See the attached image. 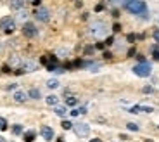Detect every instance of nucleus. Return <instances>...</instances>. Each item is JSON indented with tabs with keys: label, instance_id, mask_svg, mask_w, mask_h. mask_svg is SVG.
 <instances>
[{
	"label": "nucleus",
	"instance_id": "obj_1",
	"mask_svg": "<svg viewBox=\"0 0 159 142\" xmlns=\"http://www.w3.org/2000/svg\"><path fill=\"white\" fill-rule=\"evenodd\" d=\"M123 7L133 16H139L142 19H149V7L143 0H125Z\"/></svg>",
	"mask_w": 159,
	"mask_h": 142
},
{
	"label": "nucleus",
	"instance_id": "obj_2",
	"mask_svg": "<svg viewBox=\"0 0 159 142\" xmlns=\"http://www.w3.org/2000/svg\"><path fill=\"white\" fill-rule=\"evenodd\" d=\"M88 33H90V36L100 40V38H104V36H107V33H109V24L106 23V21H102V19L92 21V23L88 24Z\"/></svg>",
	"mask_w": 159,
	"mask_h": 142
},
{
	"label": "nucleus",
	"instance_id": "obj_3",
	"mask_svg": "<svg viewBox=\"0 0 159 142\" xmlns=\"http://www.w3.org/2000/svg\"><path fill=\"white\" fill-rule=\"evenodd\" d=\"M131 71H133V75L140 76V78H149V76L152 75V66L145 61V63L135 64V66L131 68Z\"/></svg>",
	"mask_w": 159,
	"mask_h": 142
},
{
	"label": "nucleus",
	"instance_id": "obj_4",
	"mask_svg": "<svg viewBox=\"0 0 159 142\" xmlns=\"http://www.w3.org/2000/svg\"><path fill=\"white\" fill-rule=\"evenodd\" d=\"M0 31H4L5 35L14 33V31H16V19H14L12 16L0 17Z\"/></svg>",
	"mask_w": 159,
	"mask_h": 142
},
{
	"label": "nucleus",
	"instance_id": "obj_5",
	"mask_svg": "<svg viewBox=\"0 0 159 142\" xmlns=\"http://www.w3.org/2000/svg\"><path fill=\"white\" fill-rule=\"evenodd\" d=\"M40 63L47 68V71H54L59 66V57H57L56 54H45V55H42Z\"/></svg>",
	"mask_w": 159,
	"mask_h": 142
},
{
	"label": "nucleus",
	"instance_id": "obj_6",
	"mask_svg": "<svg viewBox=\"0 0 159 142\" xmlns=\"http://www.w3.org/2000/svg\"><path fill=\"white\" fill-rule=\"evenodd\" d=\"M36 69H38V63L33 59H26V61H23L21 68H17L14 73L16 75H24V73H31V71H36Z\"/></svg>",
	"mask_w": 159,
	"mask_h": 142
},
{
	"label": "nucleus",
	"instance_id": "obj_7",
	"mask_svg": "<svg viewBox=\"0 0 159 142\" xmlns=\"http://www.w3.org/2000/svg\"><path fill=\"white\" fill-rule=\"evenodd\" d=\"M33 16H35V19L40 21V23H48V19H50V11H48L47 7H43V5H38V7L33 11Z\"/></svg>",
	"mask_w": 159,
	"mask_h": 142
},
{
	"label": "nucleus",
	"instance_id": "obj_8",
	"mask_svg": "<svg viewBox=\"0 0 159 142\" xmlns=\"http://www.w3.org/2000/svg\"><path fill=\"white\" fill-rule=\"evenodd\" d=\"M21 31H23V35L26 36V38H30V40H33V38H36V36H38V28H36L33 23H28V21L23 24Z\"/></svg>",
	"mask_w": 159,
	"mask_h": 142
},
{
	"label": "nucleus",
	"instance_id": "obj_9",
	"mask_svg": "<svg viewBox=\"0 0 159 142\" xmlns=\"http://www.w3.org/2000/svg\"><path fill=\"white\" fill-rule=\"evenodd\" d=\"M73 132H75L80 139H85L90 134V125H88V123H75V125H73Z\"/></svg>",
	"mask_w": 159,
	"mask_h": 142
},
{
	"label": "nucleus",
	"instance_id": "obj_10",
	"mask_svg": "<svg viewBox=\"0 0 159 142\" xmlns=\"http://www.w3.org/2000/svg\"><path fill=\"white\" fill-rule=\"evenodd\" d=\"M40 134H42V139H45L47 142H50L52 139H54V128H52V126H48V125H42Z\"/></svg>",
	"mask_w": 159,
	"mask_h": 142
},
{
	"label": "nucleus",
	"instance_id": "obj_11",
	"mask_svg": "<svg viewBox=\"0 0 159 142\" xmlns=\"http://www.w3.org/2000/svg\"><path fill=\"white\" fill-rule=\"evenodd\" d=\"M12 101L17 104H23L28 101V92H23V90H14V94H12Z\"/></svg>",
	"mask_w": 159,
	"mask_h": 142
},
{
	"label": "nucleus",
	"instance_id": "obj_12",
	"mask_svg": "<svg viewBox=\"0 0 159 142\" xmlns=\"http://www.w3.org/2000/svg\"><path fill=\"white\" fill-rule=\"evenodd\" d=\"M154 107L151 106H133L128 109V113H133V115H139V113H152Z\"/></svg>",
	"mask_w": 159,
	"mask_h": 142
},
{
	"label": "nucleus",
	"instance_id": "obj_13",
	"mask_svg": "<svg viewBox=\"0 0 159 142\" xmlns=\"http://www.w3.org/2000/svg\"><path fill=\"white\" fill-rule=\"evenodd\" d=\"M7 64L11 68H14V69H17V68H21V64H23V59H21L19 55L14 54V55H11V57H9V63Z\"/></svg>",
	"mask_w": 159,
	"mask_h": 142
},
{
	"label": "nucleus",
	"instance_id": "obj_14",
	"mask_svg": "<svg viewBox=\"0 0 159 142\" xmlns=\"http://www.w3.org/2000/svg\"><path fill=\"white\" fill-rule=\"evenodd\" d=\"M24 4H26V0H9L11 11H21V9H24Z\"/></svg>",
	"mask_w": 159,
	"mask_h": 142
},
{
	"label": "nucleus",
	"instance_id": "obj_15",
	"mask_svg": "<svg viewBox=\"0 0 159 142\" xmlns=\"http://www.w3.org/2000/svg\"><path fill=\"white\" fill-rule=\"evenodd\" d=\"M54 113H56L59 118H64V116L68 115V107H66V106H61V104H57V106H54Z\"/></svg>",
	"mask_w": 159,
	"mask_h": 142
},
{
	"label": "nucleus",
	"instance_id": "obj_16",
	"mask_svg": "<svg viewBox=\"0 0 159 142\" xmlns=\"http://www.w3.org/2000/svg\"><path fill=\"white\" fill-rule=\"evenodd\" d=\"M36 139V132L35 130H26L23 132V140L24 142H33Z\"/></svg>",
	"mask_w": 159,
	"mask_h": 142
},
{
	"label": "nucleus",
	"instance_id": "obj_17",
	"mask_svg": "<svg viewBox=\"0 0 159 142\" xmlns=\"http://www.w3.org/2000/svg\"><path fill=\"white\" fill-rule=\"evenodd\" d=\"M45 102H47L48 106H57V104H59V95H56V94L47 95V97H45Z\"/></svg>",
	"mask_w": 159,
	"mask_h": 142
},
{
	"label": "nucleus",
	"instance_id": "obj_18",
	"mask_svg": "<svg viewBox=\"0 0 159 142\" xmlns=\"http://www.w3.org/2000/svg\"><path fill=\"white\" fill-rule=\"evenodd\" d=\"M28 99H33V101L42 99V92H40L38 88H30V90H28Z\"/></svg>",
	"mask_w": 159,
	"mask_h": 142
},
{
	"label": "nucleus",
	"instance_id": "obj_19",
	"mask_svg": "<svg viewBox=\"0 0 159 142\" xmlns=\"http://www.w3.org/2000/svg\"><path fill=\"white\" fill-rule=\"evenodd\" d=\"M28 16H30L28 12L24 11V9H21V11H17V16L14 17V19H16V23H17V21H23V23H26V19H28Z\"/></svg>",
	"mask_w": 159,
	"mask_h": 142
},
{
	"label": "nucleus",
	"instance_id": "obj_20",
	"mask_svg": "<svg viewBox=\"0 0 159 142\" xmlns=\"http://www.w3.org/2000/svg\"><path fill=\"white\" fill-rule=\"evenodd\" d=\"M11 132H12V135H23L24 128H23V125H19V123H16L14 126H11Z\"/></svg>",
	"mask_w": 159,
	"mask_h": 142
},
{
	"label": "nucleus",
	"instance_id": "obj_21",
	"mask_svg": "<svg viewBox=\"0 0 159 142\" xmlns=\"http://www.w3.org/2000/svg\"><path fill=\"white\" fill-rule=\"evenodd\" d=\"M151 54H152V59L159 61V44H154L151 47Z\"/></svg>",
	"mask_w": 159,
	"mask_h": 142
},
{
	"label": "nucleus",
	"instance_id": "obj_22",
	"mask_svg": "<svg viewBox=\"0 0 159 142\" xmlns=\"http://www.w3.org/2000/svg\"><path fill=\"white\" fill-rule=\"evenodd\" d=\"M59 85H61V83H59V80H57V78H50L47 82V87L48 88H59Z\"/></svg>",
	"mask_w": 159,
	"mask_h": 142
},
{
	"label": "nucleus",
	"instance_id": "obj_23",
	"mask_svg": "<svg viewBox=\"0 0 159 142\" xmlns=\"http://www.w3.org/2000/svg\"><path fill=\"white\" fill-rule=\"evenodd\" d=\"M9 128V121L4 118V116H0V132H5Z\"/></svg>",
	"mask_w": 159,
	"mask_h": 142
},
{
	"label": "nucleus",
	"instance_id": "obj_24",
	"mask_svg": "<svg viewBox=\"0 0 159 142\" xmlns=\"http://www.w3.org/2000/svg\"><path fill=\"white\" fill-rule=\"evenodd\" d=\"M126 128H128L130 132H139V130H140V126L137 125V123H131V121L126 123Z\"/></svg>",
	"mask_w": 159,
	"mask_h": 142
},
{
	"label": "nucleus",
	"instance_id": "obj_25",
	"mask_svg": "<svg viewBox=\"0 0 159 142\" xmlns=\"http://www.w3.org/2000/svg\"><path fill=\"white\" fill-rule=\"evenodd\" d=\"M76 104H78V99H76V97H73V95H71V97H68V99H66V106L75 107Z\"/></svg>",
	"mask_w": 159,
	"mask_h": 142
},
{
	"label": "nucleus",
	"instance_id": "obj_26",
	"mask_svg": "<svg viewBox=\"0 0 159 142\" xmlns=\"http://www.w3.org/2000/svg\"><path fill=\"white\" fill-rule=\"evenodd\" d=\"M68 54H69L68 49H57V50H56V55H57V57H59V55H61V57H66Z\"/></svg>",
	"mask_w": 159,
	"mask_h": 142
},
{
	"label": "nucleus",
	"instance_id": "obj_27",
	"mask_svg": "<svg viewBox=\"0 0 159 142\" xmlns=\"http://www.w3.org/2000/svg\"><path fill=\"white\" fill-rule=\"evenodd\" d=\"M137 38H142V35H135V33H130V35L126 36V40L130 42V44H133V42H135Z\"/></svg>",
	"mask_w": 159,
	"mask_h": 142
},
{
	"label": "nucleus",
	"instance_id": "obj_28",
	"mask_svg": "<svg viewBox=\"0 0 159 142\" xmlns=\"http://www.w3.org/2000/svg\"><path fill=\"white\" fill-rule=\"evenodd\" d=\"M61 125H62V128H64V130H71V128H73V125H75V123L68 121V120H64V121L61 123Z\"/></svg>",
	"mask_w": 159,
	"mask_h": 142
},
{
	"label": "nucleus",
	"instance_id": "obj_29",
	"mask_svg": "<svg viewBox=\"0 0 159 142\" xmlns=\"http://www.w3.org/2000/svg\"><path fill=\"white\" fill-rule=\"evenodd\" d=\"M152 36H154V40H156V44H159V28H156L154 31H152Z\"/></svg>",
	"mask_w": 159,
	"mask_h": 142
},
{
	"label": "nucleus",
	"instance_id": "obj_30",
	"mask_svg": "<svg viewBox=\"0 0 159 142\" xmlns=\"http://www.w3.org/2000/svg\"><path fill=\"white\" fill-rule=\"evenodd\" d=\"M12 71V68L9 66V64H4V66H2V73H11Z\"/></svg>",
	"mask_w": 159,
	"mask_h": 142
},
{
	"label": "nucleus",
	"instance_id": "obj_31",
	"mask_svg": "<svg viewBox=\"0 0 159 142\" xmlns=\"http://www.w3.org/2000/svg\"><path fill=\"white\" fill-rule=\"evenodd\" d=\"M5 90H17V83H11V85H7Z\"/></svg>",
	"mask_w": 159,
	"mask_h": 142
},
{
	"label": "nucleus",
	"instance_id": "obj_32",
	"mask_svg": "<svg viewBox=\"0 0 159 142\" xmlns=\"http://www.w3.org/2000/svg\"><path fill=\"white\" fill-rule=\"evenodd\" d=\"M154 92V88L151 87V85H147V87H143V94H152Z\"/></svg>",
	"mask_w": 159,
	"mask_h": 142
},
{
	"label": "nucleus",
	"instance_id": "obj_33",
	"mask_svg": "<svg viewBox=\"0 0 159 142\" xmlns=\"http://www.w3.org/2000/svg\"><path fill=\"white\" fill-rule=\"evenodd\" d=\"M69 115H71L73 118H75V116H78V115H80V109H75V107H73V109L69 111Z\"/></svg>",
	"mask_w": 159,
	"mask_h": 142
},
{
	"label": "nucleus",
	"instance_id": "obj_34",
	"mask_svg": "<svg viewBox=\"0 0 159 142\" xmlns=\"http://www.w3.org/2000/svg\"><path fill=\"white\" fill-rule=\"evenodd\" d=\"M26 2H30L31 5H36V7H38L40 4H42V0H26Z\"/></svg>",
	"mask_w": 159,
	"mask_h": 142
},
{
	"label": "nucleus",
	"instance_id": "obj_35",
	"mask_svg": "<svg viewBox=\"0 0 159 142\" xmlns=\"http://www.w3.org/2000/svg\"><path fill=\"white\" fill-rule=\"evenodd\" d=\"M78 109H80V115H87V106H81Z\"/></svg>",
	"mask_w": 159,
	"mask_h": 142
},
{
	"label": "nucleus",
	"instance_id": "obj_36",
	"mask_svg": "<svg viewBox=\"0 0 159 142\" xmlns=\"http://www.w3.org/2000/svg\"><path fill=\"white\" fill-rule=\"evenodd\" d=\"M119 30H121V24H112V31H119Z\"/></svg>",
	"mask_w": 159,
	"mask_h": 142
},
{
	"label": "nucleus",
	"instance_id": "obj_37",
	"mask_svg": "<svg viewBox=\"0 0 159 142\" xmlns=\"http://www.w3.org/2000/svg\"><path fill=\"white\" fill-rule=\"evenodd\" d=\"M114 44V38H112V36H109L107 40H106V45H112Z\"/></svg>",
	"mask_w": 159,
	"mask_h": 142
},
{
	"label": "nucleus",
	"instance_id": "obj_38",
	"mask_svg": "<svg viewBox=\"0 0 159 142\" xmlns=\"http://www.w3.org/2000/svg\"><path fill=\"white\" fill-rule=\"evenodd\" d=\"M104 9V4H99V5H95V12H100Z\"/></svg>",
	"mask_w": 159,
	"mask_h": 142
},
{
	"label": "nucleus",
	"instance_id": "obj_39",
	"mask_svg": "<svg viewBox=\"0 0 159 142\" xmlns=\"http://www.w3.org/2000/svg\"><path fill=\"white\" fill-rule=\"evenodd\" d=\"M109 2H111V4H123V2H125V0H109Z\"/></svg>",
	"mask_w": 159,
	"mask_h": 142
},
{
	"label": "nucleus",
	"instance_id": "obj_40",
	"mask_svg": "<svg viewBox=\"0 0 159 142\" xmlns=\"http://www.w3.org/2000/svg\"><path fill=\"white\" fill-rule=\"evenodd\" d=\"M104 57H106V59H111L112 54H111V52H104Z\"/></svg>",
	"mask_w": 159,
	"mask_h": 142
},
{
	"label": "nucleus",
	"instance_id": "obj_41",
	"mask_svg": "<svg viewBox=\"0 0 159 142\" xmlns=\"http://www.w3.org/2000/svg\"><path fill=\"white\" fill-rule=\"evenodd\" d=\"M133 54H135V49H130L128 50V57H133Z\"/></svg>",
	"mask_w": 159,
	"mask_h": 142
},
{
	"label": "nucleus",
	"instance_id": "obj_42",
	"mask_svg": "<svg viewBox=\"0 0 159 142\" xmlns=\"http://www.w3.org/2000/svg\"><path fill=\"white\" fill-rule=\"evenodd\" d=\"M137 59H139V63H145V57H143V55H140V54H139V57H137Z\"/></svg>",
	"mask_w": 159,
	"mask_h": 142
},
{
	"label": "nucleus",
	"instance_id": "obj_43",
	"mask_svg": "<svg viewBox=\"0 0 159 142\" xmlns=\"http://www.w3.org/2000/svg\"><path fill=\"white\" fill-rule=\"evenodd\" d=\"M92 52H93V49H92V47H87V49H85V54H92Z\"/></svg>",
	"mask_w": 159,
	"mask_h": 142
},
{
	"label": "nucleus",
	"instance_id": "obj_44",
	"mask_svg": "<svg viewBox=\"0 0 159 142\" xmlns=\"http://www.w3.org/2000/svg\"><path fill=\"white\" fill-rule=\"evenodd\" d=\"M95 49H99V50H102V49H104V44H95Z\"/></svg>",
	"mask_w": 159,
	"mask_h": 142
},
{
	"label": "nucleus",
	"instance_id": "obj_45",
	"mask_svg": "<svg viewBox=\"0 0 159 142\" xmlns=\"http://www.w3.org/2000/svg\"><path fill=\"white\" fill-rule=\"evenodd\" d=\"M90 142H102V139H90Z\"/></svg>",
	"mask_w": 159,
	"mask_h": 142
},
{
	"label": "nucleus",
	"instance_id": "obj_46",
	"mask_svg": "<svg viewBox=\"0 0 159 142\" xmlns=\"http://www.w3.org/2000/svg\"><path fill=\"white\" fill-rule=\"evenodd\" d=\"M57 142H66V140H64V137H59V139H57Z\"/></svg>",
	"mask_w": 159,
	"mask_h": 142
},
{
	"label": "nucleus",
	"instance_id": "obj_47",
	"mask_svg": "<svg viewBox=\"0 0 159 142\" xmlns=\"http://www.w3.org/2000/svg\"><path fill=\"white\" fill-rule=\"evenodd\" d=\"M0 142H7V140H5V139L2 137V135H0Z\"/></svg>",
	"mask_w": 159,
	"mask_h": 142
},
{
	"label": "nucleus",
	"instance_id": "obj_48",
	"mask_svg": "<svg viewBox=\"0 0 159 142\" xmlns=\"http://www.w3.org/2000/svg\"><path fill=\"white\" fill-rule=\"evenodd\" d=\"M143 142H152V140H151V139H147V140H143Z\"/></svg>",
	"mask_w": 159,
	"mask_h": 142
},
{
	"label": "nucleus",
	"instance_id": "obj_49",
	"mask_svg": "<svg viewBox=\"0 0 159 142\" xmlns=\"http://www.w3.org/2000/svg\"><path fill=\"white\" fill-rule=\"evenodd\" d=\"M0 73H2V71H0Z\"/></svg>",
	"mask_w": 159,
	"mask_h": 142
},
{
	"label": "nucleus",
	"instance_id": "obj_50",
	"mask_svg": "<svg viewBox=\"0 0 159 142\" xmlns=\"http://www.w3.org/2000/svg\"><path fill=\"white\" fill-rule=\"evenodd\" d=\"M7 142H9V140H7Z\"/></svg>",
	"mask_w": 159,
	"mask_h": 142
}]
</instances>
